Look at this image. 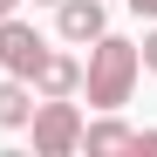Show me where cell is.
<instances>
[{"instance_id":"cell-7","label":"cell","mask_w":157,"mask_h":157,"mask_svg":"<svg viewBox=\"0 0 157 157\" xmlns=\"http://www.w3.org/2000/svg\"><path fill=\"white\" fill-rule=\"evenodd\" d=\"M28 116H34V89L21 75H7L0 82V130H28Z\"/></svg>"},{"instance_id":"cell-4","label":"cell","mask_w":157,"mask_h":157,"mask_svg":"<svg viewBox=\"0 0 157 157\" xmlns=\"http://www.w3.org/2000/svg\"><path fill=\"white\" fill-rule=\"evenodd\" d=\"M55 28H62V41H96L102 28H109V14H102V0H55Z\"/></svg>"},{"instance_id":"cell-9","label":"cell","mask_w":157,"mask_h":157,"mask_svg":"<svg viewBox=\"0 0 157 157\" xmlns=\"http://www.w3.org/2000/svg\"><path fill=\"white\" fill-rule=\"evenodd\" d=\"M130 14H137V21H157V0H130Z\"/></svg>"},{"instance_id":"cell-12","label":"cell","mask_w":157,"mask_h":157,"mask_svg":"<svg viewBox=\"0 0 157 157\" xmlns=\"http://www.w3.org/2000/svg\"><path fill=\"white\" fill-rule=\"evenodd\" d=\"M34 7H55V0H34Z\"/></svg>"},{"instance_id":"cell-1","label":"cell","mask_w":157,"mask_h":157,"mask_svg":"<svg viewBox=\"0 0 157 157\" xmlns=\"http://www.w3.org/2000/svg\"><path fill=\"white\" fill-rule=\"evenodd\" d=\"M137 75H144L137 41H123V34L102 28V34L89 41V68H82V96H89V109H123L130 89H137Z\"/></svg>"},{"instance_id":"cell-5","label":"cell","mask_w":157,"mask_h":157,"mask_svg":"<svg viewBox=\"0 0 157 157\" xmlns=\"http://www.w3.org/2000/svg\"><path fill=\"white\" fill-rule=\"evenodd\" d=\"M28 82H34V96H82V62L48 48V55H41V68L28 75Z\"/></svg>"},{"instance_id":"cell-6","label":"cell","mask_w":157,"mask_h":157,"mask_svg":"<svg viewBox=\"0 0 157 157\" xmlns=\"http://www.w3.org/2000/svg\"><path fill=\"white\" fill-rule=\"evenodd\" d=\"M82 150H137V130L116 123V109H102L96 123H82Z\"/></svg>"},{"instance_id":"cell-11","label":"cell","mask_w":157,"mask_h":157,"mask_svg":"<svg viewBox=\"0 0 157 157\" xmlns=\"http://www.w3.org/2000/svg\"><path fill=\"white\" fill-rule=\"evenodd\" d=\"M14 7H21V0H0V21H7V14H14Z\"/></svg>"},{"instance_id":"cell-3","label":"cell","mask_w":157,"mask_h":157,"mask_svg":"<svg viewBox=\"0 0 157 157\" xmlns=\"http://www.w3.org/2000/svg\"><path fill=\"white\" fill-rule=\"evenodd\" d=\"M41 55H48V41H41L21 14L0 21V68H7V75H21V82H28V75L41 68Z\"/></svg>"},{"instance_id":"cell-10","label":"cell","mask_w":157,"mask_h":157,"mask_svg":"<svg viewBox=\"0 0 157 157\" xmlns=\"http://www.w3.org/2000/svg\"><path fill=\"white\" fill-rule=\"evenodd\" d=\"M137 150H150V157H157V130H137Z\"/></svg>"},{"instance_id":"cell-8","label":"cell","mask_w":157,"mask_h":157,"mask_svg":"<svg viewBox=\"0 0 157 157\" xmlns=\"http://www.w3.org/2000/svg\"><path fill=\"white\" fill-rule=\"evenodd\" d=\"M137 62H144V68H150V75H157V28H150V34H144V48H137Z\"/></svg>"},{"instance_id":"cell-2","label":"cell","mask_w":157,"mask_h":157,"mask_svg":"<svg viewBox=\"0 0 157 157\" xmlns=\"http://www.w3.org/2000/svg\"><path fill=\"white\" fill-rule=\"evenodd\" d=\"M28 130H34V150L41 157L82 150V102H75V96H41L34 116H28Z\"/></svg>"}]
</instances>
